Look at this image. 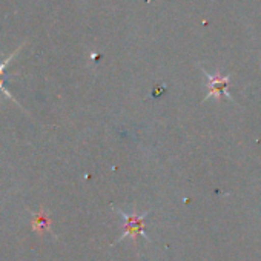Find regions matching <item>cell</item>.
Instances as JSON below:
<instances>
[{"label": "cell", "instance_id": "cell-1", "mask_svg": "<svg viewBox=\"0 0 261 261\" xmlns=\"http://www.w3.org/2000/svg\"><path fill=\"white\" fill-rule=\"evenodd\" d=\"M207 80H209V94L206 95V98L209 97H221L223 94L226 97H229V94L226 92V88H227V83H229V79L227 77H221L220 74L217 75H209L207 72H204Z\"/></svg>", "mask_w": 261, "mask_h": 261}, {"label": "cell", "instance_id": "cell-2", "mask_svg": "<svg viewBox=\"0 0 261 261\" xmlns=\"http://www.w3.org/2000/svg\"><path fill=\"white\" fill-rule=\"evenodd\" d=\"M20 48H22V46H20ZM20 48H19V49H17L16 53H14V54H11V56H10V57H8V59H7V60H5V62L2 63V65H0V75H4V71H5V68H7V66L10 65V62H11V60L14 59V56H16V54H17V53L20 51Z\"/></svg>", "mask_w": 261, "mask_h": 261}, {"label": "cell", "instance_id": "cell-3", "mask_svg": "<svg viewBox=\"0 0 261 261\" xmlns=\"http://www.w3.org/2000/svg\"><path fill=\"white\" fill-rule=\"evenodd\" d=\"M0 89H2V91H5V94H7L8 97H11V94H10V92H8V91H7L5 88H4V79H2V80H0Z\"/></svg>", "mask_w": 261, "mask_h": 261}]
</instances>
